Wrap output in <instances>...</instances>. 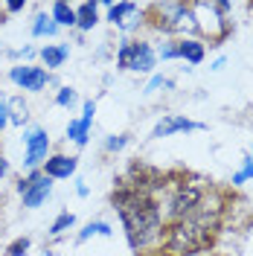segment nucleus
Instances as JSON below:
<instances>
[{"instance_id":"nucleus-1","label":"nucleus","mask_w":253,"mask_h":256,"mask_svg":"<svg viewBox=\"0 0 253 256\" xmlns=\"http://www.w3.org/2000/svg\"><path fill=\"white\" fill-rule=\"evenodd\" d=\"M111 204L120 212V222H122V230H126L131 250L140 254V250H148V248L163 242L166 218H163V207L154 198V192L122 184L120 190H114Z\"/></svg>"},{"instance_id":"nucleus-2","label":"nucleus","mask_w":253,"mask_h":256,"mask_svg":"<svg viewBox=\"0 0 253 256\" xmlns=\"http://www.w3.org/2000/svg\"><path fill=\"white\" fill-rule=\"evenodd\" d=\"M148 12H152V26L160 30L163 35L192 38V32H198L192 3H154V6H148Z\"/></svg>"},{"instance_id":"nucleus-3","label":"nucleus","mask_w":253,"mask_h":256,"mask_svg":"<svg viewBox=\"0 0 253 256\" xmlns=\"http://www.w3.org/2000/svg\"><path fill=\"white\" fill-rule=\"evenodd\" d=\"M169 198H166V207H163V218L166 224L172 222H180V218H190L195 210L201 207L206 195V186L204 184H192V180H178V184H169Z\"/></svg>"},{"instance_id":"nucleus-4","label":"nucleus","mask_w":253,"mask_h":256,"mask_svg":"<svg viewBox=\"0 0 253 256\" xmlns=\"http://www.w3.org/2000/svg\"><path fill=\"white\" fill-rule=\"evenodd\" d=\"M158 67V56H154V47L148 41H120V50H116V70H134V73H154Z\"/></svg>"},{"instance_id":"nucleus-5","label":"nucleus","mask_w":253,"mask_h":256,"mask_svg":"<svg viewBox=\"0 0 253 256\" xmlns=\"http://www.w3.org/2000/svg\"><path fill=\"white\" fill-rule=\"evenodd\" d=\"M18 192H20V198H24V207L38 210L50 195H52V180H50L41 169H30V175L18 180Z\"/></svg>"},{"instance_id":"nucleus-6","label":"nucleus","mask_w":253,"mask_h":256,"mask_svg":"<svg viewBox=\"0 0 253 256\" xmlns=\"http://www.w3.org/2000/svg\"><path fill=\"white\" fill-rule=\"evenodd\" d=\"M50 76L44 67H35V64H15L9 70V82L20 88V90H30V94H41L44 88L50 84Z\"/></svg>"},{"instance_id":"nucleus-7","label":"nucleus","mask_w":253,"mask_h":256,"mask_svg":"<svg viewBox=\"0 0 253 256\" xmlns=\"http://www.w3.org/2000/svg\"><path fill=\"white\" fill-rule=\"evenodd\" d=\"M24 163L30 166V169H38L50 154V134L44 128H30L26 134H24Z\"/></svg>"},{"instance_id":"nucleus-8","label":"nucleus","mask_w":253,"mask_h":256,"mask_svg":"<svg viewBox=\"0 0 253 256\" xmlns=\"http://www.w3.org/2000/svg\"><path fill=\"white\" fill-rule=\"evenodd\" d=\"M204 122H195L184 114H166L158 126L152 128V140H163V137H174V134H190V131H204Z\"/></svg>"},{"instance_id":"nucleus-9","label":"nucleus","mask_w":253,"mask_h":256,"mask_svg":"<svg viewBox=\"0 0 253 256\" xmlns=\"http://www.w3.org/2000/svg\"><path fill=\"white\" fill-rule=\"evenodd\" d=\"M76 169H79V158H73V154H50L44 160V175L50 180H67V178L76 175Z\"/></svg>"},{"instance_id":"nucleus-10","label":"nucleus","mask_w":253,"mask_h":256,"mask_svg":"<svg viewBox=\"0 0 253 256\" xmlns=\"http://www.w3.org/2000/svg\"><path fill=\"white\" fill-rule=\"evenodd\" d=\"M178 58L186 64H201L206 58V41L192 35V38H178Z\"/></svg>"},{"instance_id":"nucleus-11","label":"nucleus","mask_w":253,"mask_h":256,"mask_svg":"<svg viewBox=\"0 0 253 256\" xmlns=\"http://www.w3.org/2000/svg\"><path fill=\"white\" fill-rule=\"evenodd\" d=\"M38 56H41V62H44V70H56V67H62L67 58H70V44H47V47L38 50Z\"/></svg>"},{"instance_id":"nucleus-12","label":"nucleus","mask_w":253,"mask_h":256,"mask_svg":"<svg viewBox=\"0 0 253 256\" xmlns=\"http://www.w3.org/2000/svg\"><path fill=\"white\" fill-rule=\"evenodd\" d=\"M99 24V3L96 0H84L76 6V26L82 32H90Z\"/></svg>"},{"instance_id":"nucleus-13","label":"nucleus","mask_w":253,"mask_h":256,"mask_svg":"<svg viewBox=\"0 0 253 256\" xmlns=\"http://www.w3.org/2000/svg\"><path fill=\"white\" fill-rule=\"evenodd\" d=\"M50 18L56 20V26H76V6H70L67 0H56L50 6Z\"/></svg>"},{"instance_id":"nucleus-14","label":"nucleus","mask_w":253,"mask_h":256,"mask_svg":"<svg viewBox=\"0 0 253 256\" xmlns=\"http://www.w3.org/2000/svg\"><path fill=\"white\" fill-rule=\"evenodd\" d=\"M140 12V6L137 3H114L111 9H108V24H114V26H120V30H126L128 26V18L137 15Z\"/></svg>"},{"instance_id":"nucleus-15","label":"nucleus","mask_w":253,"mask_h":256,"mask_svg":"<svg viewBox=\"0 0 253 256\" xmlns=\"http://www.w3.org/2000/svg\"><path fill=\"white\" fill-rule=\"evenodd\" d=\"M90 126L94 122H88V120H70L67 122V140H73V143L79 146V148H84L88 146V140H90Z\"/></svg>"},{"instance_id":"nucleus-16","label":"nucleus","mask_w":253,"mask_h":256,"mask_svg":"<svg viewBox=\"0 0 253 256\" xmlns=\"http://www.w3.org/2000/svg\"><path fill=\"white\" fill-rule=\"evenodd\" d=\"M30 122V105L24 102V96H12L9 99V126L24 128Z\"/></svg>"},{"instance_id":"nucleus-17","label":"nucleus","mask_w":253,"mask_h":256,"mask_svg":"<svg viewBox=\"0 0 253 256\" xmlns=\"http://www.w3.org/2000/svg\"><path fill=\"white\" fill-rule=\"evenodd\" d=\"M56 32H58V26H56V20L47 12H38V15L32 18V35L35 38H52Z\"/></svg>"},{"instance_id":"nucleus-18","label":"nucleus","mask_w":253,"mask_h":256,"mask_svg":"<svg viewBox=\"0 0 253 256\" xmlns=\"http://www.w3.org/2000/svg\"><path fill=\"white\" fill-rule=\"evenodd\" d=\"M90 236H105V239H108V236H114V227H111L108 222H90V224H88V227L79 233V236H76V239H79V242H88Z\"/></svg>"},{"instance_id":"nucleus-19","label":"nucleus","mask_w":253,"mask_h":256,"mask_svg":"<svg viewBox=\"0 0 253 256\" xmlns=\"http://www.w3.org/2000/svg\"><path fill=\"white\" fill-rule=\"evenodd\" d=\"M70 227H76V216L64 210V212H58V218L50 224V236H62L64 230H70Z\"/></svg>"},{"instance_id":"nucleus-20","label":"nucleus","mask_w":253,"mask_h":256,"mask_svg":"<svg viewBox=\"0 0 253 256\" xmlns=\"http://www.w3.org/2000/svg\"><path fill=\"white\" fill-rule=\"evenodd\" d=\"M248 180H253V158L250 154H244L242 158V169H238L236 175H233V186H242V184H248Z\"/></svg>"},{"instance_id":"nucleus-21","label":"nucleus","mask_w":253,"mask_h":256,"mask_svg":"<svg viewBox=\"0 0 253 256\" xmlns=\"http://www.w3.org/2000/svg\"><path fill=\"white\" fill-rule=\"evenodd\" d=\"M154 56L163 58V62H174V58H178V38H166L163 44H158Z\"/></svg>"},{"instance_id":"nucleus-22","label":"nucleus","mask_w":253,"mask_h":256,"mask_svg":"<svg viewBox=\"0 0 253 256\" xmlns=\"http://www.w3.org/2000/svg\"><path fill=\"white\" fill-rule=\"evenodd\" d=\"M76 102H79V94L73 88H58V94H56V105L58 108H73Z\"/></svg>"},{"instance_id":"nucleus-23","label":"nucleus","mask_w":253,"mask_h":256,"mask_svg":"<svg viewBox=\"0 0 253 256\" xmlns=\"http://www.w3.org/2000/svg\"><path fill=\"white\" fill-rule=\"evenodd\" d=\"M30 236H20V239H15L9 248H6V256H26V250H30Z\"/></svg>"},{"instance_id":"nucleus-24","label":"nucleus","mask_w":253,"mask_h":256,"mask_svg":"<svg viewBox=\"0 0 253 256\" xmlns=\"http://www.w3.org/2000/svg\"><path fill=\"white\" fill-rule=\"evenodd\" d=\"M128 146V134H111L105 140V152H122Z\"/></svg>"},{"instance_id":"nucleus-25","label":"nucleus","mask_w":253,"mask_h":256,"mask_svg":"<svg viewBox=\"0 0 253 256\" xmlns=\"http://www.w3.org/2000/svg\"><path fill=\"white\" fill-rule=\"evenodd\" d=\"M158 88H174V82L172 79H163L160 73H154V76L148 79V84H146V94H154Z\"/></svg>"},{"instance_id":"nucleus-26","label":"nucleus","mask_w":253,"mask_h":256,"mask_svg":"<svg viewBox=\"0 0 253 256\" xmlns=\"http://www.w3.org/2000/svg\"><path fill=\"white\" fill-rule=\"evenodd\" d=\"M9 126V99L0 94V131Z\"/></svg>"},{"instance_id":"nucleus-27","label":"nucleus","mask_w":253,"mask_h":256,"mask_svg":"<svg viewBox=\"0 0 253 256\" xmlns=\"http://www.w3.org/2000/svg\"><path fill=\"white\" fill-rule=\"evenodd\" d=\"M3 9L6 12H24L26 9V0H9V3H3Z\"/></svg>"},{"instance_id":"nucleus-28","label":"nucleus","mask_w":253,"mask_h":256,"mask_svg":"<svg viewBox=\"0 0 253 256\" xmlns=\"http://www.w3.org/2000/svg\"><path fill=\"white\" fill-rule=\"evenodd\" d=\"M9 56H18V58H35L38 50L35 47H20V50H15V52H9Z\"/></svg>"},{"instance_id":"nucleus-29","label":"nucleus","mask_w":253,"mask_h":256,"mask_svg":"<svg viewBox=\"0 0 253 256\" xmlns=\"http://www.w3.org/2000/svg\"><path fill=\"white\" fill-rule=\"evenodd\" d=\"M76 192H79L82 198H88V192H90V190H88V184H84V180H76Z\"/></svg>"},{"instance_id":"nucleus-30","label":"nucleus","mask_w":253,"mask_h":256,"mask_svg":"<svg viewBox=\"0 0 253 256\" xmlns=\"http://www.w3.org/2000/svg\"><path fill=\"white\" fill-rule=\"evenodd\" d=\"M6 172H9V160L0 154V178H6Z\"/></svg>"},{"instance_id":"nucleus-31","label":"nucleus","mask_w":253,"mask_h":256,"mask_svg":"<svg viewBox=\"0 0 253 256\" xmlns=\"http://www.w3.org/2000/svg\"><path fill=\"white\" fill-rule=\"evenodd\" d=\"M224 64H227V58H216V62H212V70H216V73H218V70H224Z\"/></svg>"},{"instance_id":"nucleus-32","label":"nucleus","mask_w":253,"mask_h":256,"mask_svg":"<svg viewBox=\"0 0 253 256\" xmlns=\"http://www.w3.org/2000/svg\"><path fill=\"white\" fill-rule=\"evenodd\" d=\"M3 24H6V15H3V18H0V26H3Z\"/></svg>"},{"instance_id":"nucleus-33","label":"nucleus","mask_w":253,"mask_h":256,"mask_svg":"<svg viewBox=\"0 0 253 256\" xmlns=\"http://www.w3.org/2000/svg\"><path fill=\"white\" fill-rule=\"evenodd\" d=\"M0 210H3V198H0Z\"/></svg>"},{"instance_id":"nucleus-34","label":"nucleus","mask_w":253,"mask_h":256,"mask_svg":"<svg viewBox=\"0 0 253 256\" xmlns=\"http://www.w3.org/2000/svg\"><path fill=\"white\" fill-rule=\"evenodd\" d=\"M250 158H253V146H250Z\"/></svg>"}]
</instances>
